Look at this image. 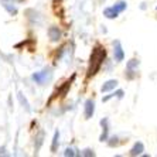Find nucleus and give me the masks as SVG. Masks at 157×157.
Listing matches in <instances>:
<instances>
[{"instance_id": "nucleus-1", "label": "nucleus", "mask_w": 157, "mask_h": 157, "mask_svg": "<svg viewBox=\"0 0 157 157\" xmlns=\"http://www.w3.org/2000/svg\"><path fill=\"white\" fill-rule=\"evenodd\" d=\"M106 57V50L105 47L102 45H96L92 51V55H91V62H89V68H88V74H86V78H91L94 77L96 72L99 71L101 65H102L103 59Z\"/></svg>"}, {"instance_id": "nucleus-2", "label": "nucleus", "mask_w": 157, "mask_h": 157, "mask_svg": "<svg viewBox=\"0 0 157 157\" xmlns=\"http://www.w3.org/2000/svg\"><path fill=\"white\" fill-rule=\"evenodd\" d=\"M113 47H115V50H113L115 61H116V62L123 61L124 52H123V48H122V45H121V41H115V43H113Z\"/></svg>"}, {"instance_id": "nucleus-3", "label": "nucleus", "mask_w": 157, "mask_h": 157, "mask_svg": "<svg viewBox=\"0 0 157 157\" xmlns=\"http://www.w3.org/2000/svg\"><path fill=\"white\" fill-rule=\"evenodd\" d=\"M137 67H139V59H130V61L128 62V67H126V71H128V75H129V79H132L133 78V75L132 74H136V71H137Z\"/></svg>"}, {"instance_id": "nucleus-4", "label": "nucleus", "mask_w": 157, "mask_h": 157, "mask_svg": "<svg viewBox=\"0 0 157 157\" xmlns=\"http://www.w3.org/2000/svg\"><path fill=\"white\" fill-rule=\"evenodd\" d=\"M95 113V102L92 99H88L85 102V117L86 119H91Z\"/></svg>"}, {"instance_id": "nucleus-5", "label": "nucleus", "mask_w": 157, "mask_h": 157, "mask_svg": "<svg viewBox=\"0 0 157 157\" xmlns=\"http://www.w3.org/2000/svg\"><path fill=\"white\" fill-rule=\"evenodd\" d=\"M47 77H48V71H47V70H44V71H40V72L33 74V79L36 81L37 84H40V85H43L44 82H45Z\"/></svg>"}, {"instance_id": "nucleus-6", "label": "nucleus", "mask_w": 157, "mask_h": 157, "mask_svg": "<svg viewBox=\"0 0 157 157\" xmlns=\"http://www.w3.org/2000/svg\"><path fill=\"white\" fill-rule=\"evenodd\" d=\"M48 36L52 41H58L61 38V31L58 30V27H50L48 29Z\"/></svg>"}, {"instance_id": "nucleus-7", "label": "nucleus", "mask_w": 157, "mask_h": 157, "mask_svg": "<svg viewBox=\"0 0 157 157\" xmlns=\"http://www.w3.org/2000/svg\"><path fill=\"white\" fill-rule=\"evenodd\" d=\"M143 151H144V144H143L142 142H137L135 146L132 147L130 156H139V154H142Z\"/></svg>"}, {"instance_id": "nucleus-8", "label": "nucleus", "mask_w": 157, "mask_h": 157, "mask_svg": "<svg viewBox=\"0 0 157 157\" xmlns=\"http://www.w3.org/2000/svg\"><path fill=\"white\" fill-rule=\"evenodd\" d=\"M116 86H117V81L116 79H110V81H108L106 84L102 85L101 91H102V92H108V91H110V89H113V88H116Z\"/></svg>"}, {"instance_id": "nucleus-9", "label": "nucleus", "mask_w": 157, "mask_h": 157, "mask_svg": "<svg viewBox=\"0 0 157 157\" xmlns=\"http://www.w3.org/2000/svg\"><path fill=\"white\" fill-rule=\"evenodd\" d=\"M103 16H105L106 18H116L117 16H119V13H117L113 7H108L103 10Z\"/></svg>"}, {"instance_id": "nucleus-10", "label": "nucleus", "mask_w": 157, "mask_h": 157, "mask_svg": "<svg viewBox=\"0 0 157 157\" xmlns=\"http://www.w3.org/2000/svg\"><path fill=\"white\" fill-rule=\"evenodd\" d=\"M101 124L103 126V133L101 136V142H105V140H108V132H109V129H108V119H103L101 122Z\"/></svg>"}, {"instance_id": "nucleus-11", "label": "nucleus", "mask_w": 157, "mask_h": 157, "mask_svg": "<svg viewBox=\"0 0 157 157\" xmlns=\"http://www.w3.org/2000/svg\"><path fill=\"white\" fill-rule=\"evenodd\" d=\"M112 7H113L115 10L119 13V14H121L122 11L126 10V7H128V3H126V2H123V0H121V2H117V3L115 4V6H112Z\"/></svg>"}, {"instance_id": "nucleus-12", "label": "nucleus", "mask_w": 157, "mask_h": 157, "mask_svg": "<svg viewBox=\"0 0 157 157\" xmlns=\"http://www.w3.org/2000/svg\"><path fill=\"white\" fill-rule=\"evenodd\" d=\"M58 139H59V132L57 130L54 133V137H52V144H51V151L52 153H55V150H57V147H58Z\"/></svg>"}, {"instance_id": "nucleus-13", "label": "nucleus", "mask_w": 157, "mask_h": 157, "mask_svg": "<svg viewBox=\"0 0 157 157\" xmlns=\"http://www.w3.org/2000/svg\"><path fill=\"white\" fill-rule=\"evenodd\" d=\"M113 96H117V98H122V96H123V91H122V89H119L117 92H113V94H110V95L105 96V98H103V102H108V101H109L110 98H113Z\"/></svg>"}, {"instance_id": "nucleus-14", "label": "nucleus", "mask_w": 157, "mask_h": 157, "mask_svg": "<svg viewBox=\"0 0 157 157\" xmlns=\"http://www.w3.org/2000/svg\"><path fill=\"white\" fill-rule=\"evenodd\" d=\"M18 99H20L21 105H24V106H26V109H27V110H30V108H29V102L26 101V98H23V94H21V92H18Z\"/></svg>"}, {"instance_id": "nucleus-15", "label": "nucleus", "mask_w": 157, "mask_h": 157, "mask_svg": "<svg viewBox=\"0 0 157 157\" xmlns=\"http://www.w3.org/2000/svg\"><path fill=\"white\" fill-rule=\"evenodd\" d=\"M64 156H71V157H74V156H77V153H74L72 149H67L65 153H64Z\"/></svg>"}, {"instance_id": "nucleus-16", "label": "nucleus", "mask_w": 157, "mask_h": 157, "mask_svg": "<svg viewBox=\"0 0 157 157\" xmlns=\"http://www.w3.org/2000/svg\"><path fill=\"white\" fill-rule=\"evenodd\" d=\"M84 156H94V151L92 150H85V153H82Z\"/></svg>"}]
</instances>
